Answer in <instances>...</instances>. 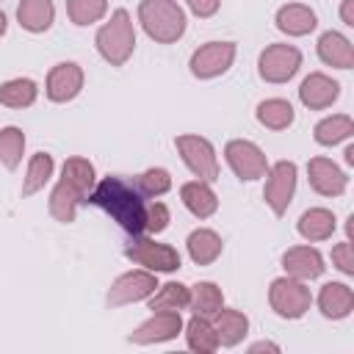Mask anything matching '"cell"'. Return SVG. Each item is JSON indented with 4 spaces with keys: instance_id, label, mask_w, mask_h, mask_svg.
<instances>
[{
    "instance_id": "35",
    "label": "cell",
    "mask_w": 354,
    "mask_h": 354,
    "mask_svg": "<svg viewBox=\"0 0 354 354\" xmlns=\"http://www.w3.org/2000/svg\"><path fill=\"white\" fill-rule=\"evenodd\" d=\"M136 188L144 194V196H163L169 188H171V177L166 169H147L138 180H136Z\"/></svg>"
},
{
    "instance_id": "31",
    "label": "cell",
    "mask_w": 354,
    "mask_h": 354,
    "mask_svg": "<svg viewBox=\"0 0 354 354\" xmlns=\"http://www.w3.org/2000/svg\"><path fill=\"white\" fill-rule=\"evenodd\" d=\"M50 177H53V158L47 152H36L28 163V174H25V183H22V196H30L39 188H44V183Z\"/></svg>"
},
{
    "instance_id": "12",
    "label": "cell",
    "mask_w": 354,
    "mask_h": 354,
    "mask_svg": "<svg viewBox=\"0 0 354 354\" xmlns=\"http://www.w3.org/2000/svg\"><path fill=\"white\" fill-rule=\"evenodd\" d=\"M180 329H183L180 310H152V318H147L127 340H130V343H138V346L166 343V340L177 337Z\"/></svg>"
},
{
    "instance_id": "7",
    "label": "cell",
    "mask_w": 354,
    "mask_h": 354,
    "mask_svg": "<svg viewBox=\"0 0 354 354\" xmlns=\"http://www.w3.org/2000/svg\"><path fill=\"white\" fill-rule=\"evenodd\" d=\"M124 257L133 260V263H138V266H144V268L152 271V274H158V271L171 274V271L180 268V252H177L174 246L155 243V241L138 238V235H136V241L124 249Z\"/></svg>"
},
{
    "instance_id": "9",
    "label": "cell",
    "mask_w": 354,
    "mask_h": 354,
    "mask_svg": "<svg viewBox=\"0 0 354 354\" xmlns=\"http://www.w3.org/2000/svg\"><path fill=\"white\" fill-rule=\"evenodd\" d=\"M301 66V53L293 44H271L260 55V77L268 83L290 80Z\"/></svg>"
},
{
    "instance_id": "28",
    "label": "cell",
    "mask_w": 354,
    "mask_h": 354,
    "mask_svg": "<svg viewBox=\"0 0 354 354\" xmlns=\"http://www.w3.org/2000/svg\"><path fill=\"white\" fill-rule=\"evenodd\" d=\"M354 133V122L351 116L346 113H335V116H326L315 124V141L324 144V147H335L340 141H346L348 136Z\"/></svg>"
},
{
    "instance_id": "8",
    "label": "cell",
    "mask_w": 354,
    "mask_h": 354,
    "mask_svg": "<svg viewBox=\"0 0 354 354\" xmlns=\"http://www.w3.org/2000/svg\"><path fill=\"white\" fill-rule=\"evenodd\" d=\"M296 191V163L290 160H279L266 171V202L274 210V216H282L293 199Z\"/></svg>"
},
{
    "instance_id": "39",
    "label": "cell",
    "mask_w": 354,
    "mask_h": 354,
    "mask_svg": "<svg viewBox=\"0 0 354 354\" xmlns=\"http://www.w3.org/2000/svg\"><path fill=\"white\" fill-rule=\"evenodd\" d=\"M340 17H343V22H346L348 28H354V0H343V6H340Z\"/></svg>"
},
{
    "instance_id": "36",
    "label": "cell",
    "mask_w": 354,
    "mask_h": 354,
    "mask_svg": "<svg viewBox=\"0 0 354 354\" xmlns=\"http://www.w3.org/2000/svg\"><path fill=\"white\" fill-rule=\"evenodd\" d=\"M166 227H169V207H166L163 202L147 205V227H144V232L158 235V232H163Z\"/></svg>"
},
{
    "instance_id": "15",
    "label": "cell",
    "mask_w": 354,
    "mask_h": 354,
    "mask_svg": "<svg viewBox=\"0 0 354 354\" xmlns=\"http://www.w3.org/2000/svg\"><path fill=\"white\" fill-rule=\"evenodd\" d=\"M340 97V83L332 80L324 72H313L304 77V83L299 86V100L310 108V111H321L329 108L335 100Z\"/></svg>"
},
{
    "instance_id": "42",
    "label": "cell",
    "mask_w": 354,
    "mask_h": 354,
    "mask_svg": "<svg viewBox=\"0 0 354 354\" xmlns=\"http://www.w3.org/2000/svg\"><path fill=\"white\" fill-rule=\"evenodd\" d=\"M3 33H6V14L0 11V36H3Z\"/></svg>"
},
{
    "instance_id": "4",
    "label": "cell",
    "mask_w": 354,
    "mask_h": 354,
    "mask_svg": "<svg viewBox=\"0 0 354 354\" xmlns=\"http://www.w3.org/2000/svg\"><path fill=\"white\" fill-rule=\"evenodd\" d=\"M136 47V30L130 22V14L124 8H116L111 22H105L97 30V50L111 66H122Z\"/></svg>"
},
{
    "instance_id": "2",
    "label": "cell",
    "mask_w": 354,
    "mask_h": 354,
    "mask_svg": "<svg viewBox=\"0 0 354 354\" xmlns=\"http://www.w3.org/2000/svg\"><path fill=\"white\" fill-rule=\"evenodd\" d=\"M91 188H94V166L86 158H69L64 163L61 183L55 185V191L50 196L53 218H58L64 224L75 221V213L80 205H86Z\"/></svg>"
},
{
    "instance_id": "24",
    "label": "cell",
    "mask_w": 354,
    "mask_h": 354,
    "mask_svg": "<svg viewBox=\"0 0 354 354\" xmlns=\"http://www.w3.org/2000/svg\"><path fill=\"white\" fill-rule=\"evenodd\" d=\"M335 213L326 210V207H310L301 213L299 218V235L304 241H326L332 232H335Z\"/></svg>"
},
{
    "instance_id": "29",
    "label": "cell",
    "mask_w": 354,
    "mask_h": 354,
    "mask_svg": "<svg viewBox=\"0 0 354 354\" xmlns=\"http://www.w3.org/2000/svg\"><path fill=\"white\" fill-rule=\"evenodd\" d=\"M257 122L271 127V130H285L293 124V105L288 100H279V97L263 100L257 105Z\"/></svg>"
},
{
    "instance_id": "11",
    "label": "cell",
    "mask_w": 354,
    "mask_h": 354,
    "mask_svg": "<svg viewBox=\"0 0 354 354\" xmlns=\"http://www.w3.org/2000/svg\"><path fill=\"white\" fill-rule=\"evenodd\" d=\"M235 58V44L232 41H207L191 55V72L202 80L224 75L232 66Z\"/></svg>"
},
{
    "instance_id": "32",
    "label": "cell",
    "mask_w": 354,
    "mask_h": 354,
    "mask_svg": "<svg viewBox=\"0 0 354 354\" xmlns=\"http://www.w3.org/2000/svg\"><path fill=\"white\" fill-rule=\"evenodd\" d=\"M22 149H25V136L19 127H3L0 130V163L6 169H17L22 160Z\"/></svg>"
},
{
    "instance_id": "17",
    "label": "cell",
    "mask_w": 354,
    "mask_h": 354,
    "mask_svg": "<svg viewBox=\"0 0 354 354\" xmlns=\"http://www.w3.org/2000/svg\"><path fill=\"white\" fill-rule=\"evenodd\" d=\"M282 266L288 271V277H296V279H315L324 274V257L318 249L313 246H293L285 252L282 257Z\"/></svg>"
},
{
    "instance_id": "5",
    "label": "cell",
    "mask_w": 354,
    "mask_h": 354,
    "mask_svg": "<svg viewBox=\"0 0 354 354\" xmlns=\"http://www.w3.org/2000/svg\"><path fill=\"white\" fill-rule=\"evenodd\" d=\"M268 301H271L277 315H282V318H301L310 310L313 296H310V288L304 285V279L279 277V279L271 282Z\"/></svg>"
},
{
    "instance_id": "19",
    "label": "cell",
    "mask_w": 354,
    "mask_h": 354,
    "mask_svg": "<svg viewBox=\"0 0 354 354\" xmlns=\"http://www.w3.org/2000/svg\"><path fill=\"white\" fill-rule=\"evenodd\" d=\"M318 307H321V313L326 318L340 321L354 310V293L343 282H326L321 288V293H318Z\"/></svg>"
},
{
    "instance_id": "38",
    "label": "cell",
    "mask_w": 354,
    "mask_h": 354,
    "mask_svg": "<svg viewBox=\"0 0 354 354\" xmlns=\"http://www.w3.org/2000/svg\"><path fill=\"white\" fill-rule=\"evenodd\" d=\"M188 8L196 14V17H213L218 11V3L221 0H185Z\"/></svg>"
},
{
    "instance_id": "26",
    "label": "cell",
    "mask_w": 354,
    "mask_h": 354,
    "mask_svg": "<svg viewBox=\"0 0 354 354\" xmlns=\"http://www.w3.org/2000/svg\"><path fill=\"white\" fill-rule=\"evenodd\" d=\"M185 340H188V348L199 351V354H213L218 348V335H216V326L210 318L205 315H194L188 324H185Z\"/></svg>"
},
{
    "instance_id": "22",
    "label": "cell",
    "mask_w": 354,
    "mask_h": 354,
    "mask_svg": "<svg viewBox=\"0 0 354 354\" xmlns=\"http://www.w3.org/2000/svg\"><path fill=\"white\" fill-rule=\"evenodd\" d=\"M210 318H213V326H216V335H218V346H238L249 332V318L238 310H224L221 307Z\"/></svg>"
},
{
    "instance_id": "10",
    "label": "cell",
    "mask_w": 354,
    "mask_h": 354,
    "mask_svg": "<svg viewBox=\"0 0 354 354\" xmlns=\"http://www.w3.org/2000/svg\"><path fill=\"white\" fill-rule=\"evenodd\" d=\"M224 155H227V163L232 166V171L241 177V180H260L266 177L268 171V160L263 155V149L252 141H243V138H235L224 147Z\"/></svg>"
},
{
    "instance_id": "1",
    "label": "cell",
    "mask_w": 354,
    "mask_h": 354,
    "mask_svg": "<svg viewBox=\"0 0 354 354\" xmlns=\"http://www.w3.org/2000/svg\"><path fill=\"white\" fill-rule=\"evenodd\" d=\"M88 205H97L102 207L124 232L130 235H141L144 227H147V202H144V194L122 180V177H105L102 183H97L86 199Z\"/></svg>"
},
{
    "instance_id": "13",
    "label": "cell",
    "mask_w": 354,
    "mask_h": 354,
    "mask_svg": "<svg viewBox=\"0 0 354 354\" xmlns=\"http://www.w3.org/2000/svg\"><path fill=\"white\" fill-rule=\"evenodd\" d=\"M158 288V279L152 271H127L122 274L111 290H108V304L111 307H119V304H130V301H141L147 299L149 293H155Z\"/></svg>"
},
{
    "instance_id": "16",
    "label": "cell",
    "mask_w": 354,
    "mask_h": 354,
    "mask_svg": "<svg viewBox=\"0 0 354 354\" xmlns=\"http://www.w3.org/2000/svg\"><path fill=\"white\" fill-rule=\"evenodd\" d=\"M307 174H310V185L321 196H340L348 185V177L329 158H313L307 163Z\"/></svg>"
},
{
    "instance_id": "21",
    "label": "cell",
    "mask_w": 354,
    "mask_h": 354,
    "mask_svg": "<svg viewBox=\"0 0 354 354\" xmlns=\"http://www.w3.org/2000/svg\"><path fill=\"white\" fill-rule=\"evenodd\" d=\"M180 199H183V205H185L196 218H207V216H213L216 207H218V199H216L210 183H202V180L185 183V185L180 188Z\"/></svg>"
},
{
    "instance_id": "37",
    "label": "cell",
    "mask_w": 354,
    "mask_h": 354,
    "mask_svg": "<svg viewBox=\"0 0 354 354\" xmlns=\"http://www.w3.org/2000/svg\"><path fill=\"white\" fill-rule=\"evenodd\" d=\"M332 263L343 271V274H354V257H351V241H343L332 249Z\"/></svg>"
},
{
    "instance_id": "33",
    "label": "cell",
    "mask_w": 354,
    "mask_h": 354,
    "mask_svg": "<svg viewBox=\"0 0 354 354\" xmlns=\"http://www.w3.org/2000/svg\"><path fill=\"white\" fill-rule=\"evenodd\" d=\"M188 307V288L180 282H166L149 299V310H183Z\"/></svg>"
},
{
    "instance_id": "27",
    "label": "cell",
    "mask_w": 354,
    "mask_h": 354,
    "mask_svg": "<svg viewBox=\"0 0 354 354\" xmlns=\"http://www.w3.org/2000/svg\"><path fill=\"white\" fill-rule=\"evenodd\" d=\"M224 304V296H221V288L213 285V282H196L194 288H188V307L196 313V315H205L210 318L213 313H218Z\"/></svg>"
},
{
    "instance_id": "6",
    "label": "cell",
    "mask_w": 354,
    "mask_h": 354,
    "mask_svg": "<svg viewBox=\"0 0 354 354\" xmlns=\"http://www.w3.org/2000/svg\"><path fill=\"white\" fill-rule=\"evenodd\" d=\"M177 152L183 155L185 166L202 180V183H216L218 180V160H216V149L207 138L202 136H177L174 138Z\"/></svg>"
},
{
    "instance_id": "30",
    "label": "cell",
    "mask_w": 354,
    "mask_h": 354,
    "mask_svg": "<svg viewBox=\"0 0 354 354\" xmlns=\"http://www.w3.org/2000/svg\"><path fill=\"white\" fill-rule=\"evenodd\" d=\"M36 83L30 77H14L8 83L0 86V102L8 105V108H28L36 102Z\"/></svg>"
},
{
    "instance_id": "20",
    "label": "cell",
    "mask_w": 354,
    "mask_h": 354,
    "mask_svg": "<svg viewBox=\"0 0 354 354\" xmlns=\"http://www.w3.org/2000/svg\"><path fill=\"white\" fill-rule=\"evenodd\" d=\"M315 11L310 6L288 3L277 11V28L288 36H307L310 30H315Z\"/></svg>"
},
{
    "instance_id": "40",
    "label": "cell",
    "mask_w": 354,
    "mask_h": 354,
    "mask_svg": "<svg viewBox=\"0 0 354 354\" xmlns=\"http://www.w3.org/2000/svg\"><path fill=\"white\" fill-rule=\"evenodd\" d=\"M249 351L252 354H257V351H279V346L277 343H268V340H260V343H252Z\"/></svg>"
},
{
    "instance_id": "14",
    "label": "cell",
    "mask_w": 354,
    "mask_h": 354,
    "mask_svg": "<svg viewBox=\"0 0 354 354\" xmlns=\"http://www.w3.org/2000/svg\"><path fill=\"white\" fill-rule=\"evenodd\" d=\"M83 88V69L72 61L66 64H55L47 75V97L53 102H66L75 100L77 91Z\"/></svg>"
},
{
    "instance_id": "23",
    "label": "cell",
    "mask_w": 354,
    "mask_h": 354,
    "mask_svg": "<svg viewBox=\"0 0 354 354\" xmlns=\"http://www.w3.org/2000/svg\"><path fill=\"white\" fill-rule=\"evenodd\" d=\"M17 19L25 30L30 33H44L53 19H55V8L53 0H22L17 8Z\"/></svg>"
},
{
    "instance_id": "3",
    "label": "cell",
    "mask_w": 354,
    "mask_h": 354,
    "mask_svg": "<svg viewBox=\"0 0 354 354\" xmlns=\"http://www.w3.org/2000/svg\"><path fill=\"white\" fill-rule=\"evenodd\" d=\"M138 22L160 44H171L185 33V14L174 0H141Z\"/></svg>"
},
{
    "instance_id": "34",
    "label": "cell",
    "mask_w": 354,
    "mask_h": 354,
    "mask_svg": "<svg viewBox=\"0 0 354 354\" xmlns=\"http://www.w3.org/2000/svg\"><path fill=\"white\" fill-rule=\"evenodd\" d=\"M108 11V0H66V14L75 25H91Z\"/></svg>"
},
{
    "instance_id": "25",
    "label": "cell",
    "mask_w": 354,
    "mask_h": 354,
    "mask_svg": "<svg viewBox=\"0 0 354 354\" xmlns=\"http://www.w3.org/2000/svg\"><path fill=\"white\" fill-rule=\"evenodd\" d=\"M185 246H188V257L196 263V266H210L218 254H221V238L213 232V230H207V227H199V230H194L191 235H188V241H185Z\"/></svg>"
},
{
    "instance_id": "18",
    "label": "cell",
    "mask_w": 354,
    "mask_h": 354,
    "mask_svg": "<svg viewBox=\"0 0 354 354\" xmlns=\"http://www.w3.org/2000/svg\"><path fill=\"white\" fill-rule=\"evenodd\" d=\"M318 55L324 64L329 66H337V69H351L354 66V47L351 41L337 33V30H326L321 39H318Z\"/></svg>"
},
{
    "instance_id": "41",
    "label": "cell",
    "mask_w": 354,
    "mask_h": 354,
    "mask_svg": "<svg viewBox=\"0 0 354 354\" xmlns=\"http://www.w3.org/2000/svg\"><path fill=\"white\" fill-rule=\"evenodd\" d=\"M346 163H354V147H346Z\"/></svg>"
}]
</instances>
